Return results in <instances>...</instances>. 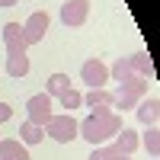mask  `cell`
<instances>
[{
    "instance_id": "cell-8",
    "label": "cell",
    "mask_w": 160,
    "mask_h": 160,
    "mask_svg": "<svg viewBox=\"0 0 160 160\" xmlns=\"http://www.w3.org/2000/svg\"><path fill=\"white\" fill-rule=\"evenodd\" d=\"M90 16V0H68L61 7V22L64 26H83Z\"/></svg>"
},
{
    "instance_id": "cell-9",
    "label": "cell",
    "mask_w": 160,
    "mask_h": 160,
    "mask_svg": "<svg viewBox=\"0 0 160 160\" xmlns=\"http://www.w3.org/2000/svg\"><path fill=\"white\" fill-rule=\"evenodd\" d=\"M135 112H138V122H141V125H148V128H157L160 99H157V96H148V99H141V102L135 106Z\"/></svg>"
},
{
    "instance_id": "cell-18",
    "label": "cell",
    "mask_w": 160,
    "mask_h": 160,
    "mask_svg": "<svg viewBox=\"0 0 160 160\" xmlns=\"http://www.w3.org/2000/svg\"><path fill=\"white\" fill-rule=\"evenodd\" d=\"M58 99H61V109H68V112H74V109H80V106H83V96H80L77 90H64Z\"/></svg>"
},
{
    "instance_id": "cell-14",
    "label": "cell",
    "mask_w": 160,
    "mask_h": 160,
    "mask_svg": "<svg viewBox=\"0 0 160 160\" xmlns=\"http://www.w3.org/2000/svg\"><path fill=\"white\" fill-rule=\"evenodd\" d=\"M64 90H71V77H68V74H51V77L45 80V93H48L51 99L61 96Z\"/></svg>"
},
{
    "instance_id": "cell-6",
    "label": "cell",
    "mask_w": 160,
    "mask_h": 160,
    "mask_svg": "<svg viewBox=\"0 0 160 160\" xmlns=\"http://www.w3.org/2000/svg\"><path fill=\"white\" fill-rule=\"evenodd\" d=\"M48 22H51L48 13H45V10H35L32 16L22 22V38H26V45H38V42H42L45 32H48Z\"/></svg>"
},
{
    "instance_id": "cell-16",
    "label": "cell",
    "mask_w": 160,
    "mask_h": 160,
    "mask_svg": "<svg viewBox=\"0 0 160 160\" xmlns=\"http://www.w3.org/2000/svg\"><path fill=\"white\" fill-rule=\"evenodd\" d=\"M109 77L115 80V83H128L131 77H138L135 71H131V64H128V58H118L115 64H112V71H109Z\"/></svg>"
},
{
    "instance_id": "cell-2",
    "label": "cell",
    "mask_w": 160,
    "mask_h": 160,
    "mask_svg": "<svg viewBox=\"0 0 160 160\" xmlns=\"http://www.w3.org/2000/svg\"><path fill=\"white\" fill-rule=\"evenodd\" d=\"M3 45H7V74L10 77H26L29 74V55H26V38H22V26L19 22H7L3 26Z\"/></svg>"
},
{
    "instance_id": "cell-13",
    "label": "cell",
    "mask_w": 160,
    "mask_h": 160,
    "mask_svg": "<svg viewBox=\"0 0 160 160\" xmlns=\"http://www.w3.org/2000/svg\"><path fill=\"white\" fill-rule=\"evenodd\" d=\"M83 102L90 106L93 112H96V109H112V93L109 90H90L83 96Z\"/></svg>"
},
{
    "instance_id": "cell-5",
    "label": "cell",
    "mask_w": 160,
    "mask_h": 160,
    "mask_svg": "<svg viewBox=\"0 0 160 160\" xmlns=\"http://www.w3.org/2000/svg\"><path fill=\"white\" fill-rule=\"evenodd\" d=\"M80 77H83V83H90V90H106V83H109V68H106L99 58H87L83 68H80Z\"/></svg>"
},
{
    "instance_id": "cell-19",
    "label": "cell",
    "mask_w": 160,
    "mask_h": 160,
    "mask_svg": "<svg viewBox=\"0 0 160 160\" xmlns=\"http://www.w3.org/2000/svg\"><path fill=\"white\" fill-rule=\"evenodd\" d=\"M144 148H148L151 157H160V131L157 128H148V135H144Z\"/></svg>"
},
{
    "instance_id": "cell-17",
    "label": "cell",
    "mask_w": 160,
    "mask_h": 160,
    "mask_svg": "<svg viewBox=\"0 0 160 160\" xmlns=\"http://www.w3.org/2000/svg\"><path fill=\"white\" fill-rule=\"evenodd\" d=\"M90 160H131V157L128 154H118L112 144H99V148H93Z\"/></svg>"
},
{
    "instance_id": "cell-7",
    "label": "cell",
    "mask_w": 160,
    "mask_h": 160,
    "mask_svg": "<svg viewBox=\"0 0 160 160\" xmlns=\"http://www.w3.org/2000/svg\"><path fill=\"white\" fill-rule=\"evenodd\" d=\"M26 109H29V122L32 125H42V128H45L48 118L55 115V112H51V96H48V93H35V96H29Z\"/></svg>"
},
{
    "instance_id": "cell-12",
    "label": "cell",
    "mask_w": 160,
    "mask_h": 160,
    "mask_svg": "<svg viewBox=\"0 0 160 160\" xmlns=\"http://www.w3.org/2000/svg\"><path fill=\"white\" fill-rule=\"evenodd\" d=\"M128 64H131V71L138 77H154V61H151L148 51H135V55L128 58Z\"/></svg>"
},
{
    "instance_id": "cell-15",
    "label": "cell",
    "mask_w": 160,
    "mask_h": 160,
    "mask_svg": "<svg viewBox=\"0 0 160 160\" xmlns=\"http://www.w3.org/2000/svg\"><path fill=\"white\" fill-rule=\"evenodd\" d=\"M45 138V128L42 125H32V122H22L19 125V141L26 144V148H29V144H38Z\"/></svg>"
},
{
    "instance_id": "cell-20",
    "label": "cell",
    "mask_w": 160,
    "mask_h": 160,
    "mask_svg": "<svg viewBox=\"0 0 160 160\" xmlns=\"http://www.w3.org/2000/svg\"><path fill=\"white\" fill-rule=\"evenodd\" d=\"M7 118H13V106L10 102H0V122H7Z\"/></svg>"
},
{
    "instance_id": "cell-11",
    "label": "cell",
    "mask_w": 160,
    "mask_h": 160,
    "mask_svg": "<svg viewBox=\"0 0 160 160\" xmlns=\"http://www.w3.org/2000/svg\"><path fill=\"white\" fill-rule=\"evenodd\" d=\"M138 144H141V138H138L131 128H122V131H118V135L112 138V148H115L118 154H128V157L138 151Z\"/></svg>"
},
{
    "instance_id": "cell-10",
    "label": "cell",
    "mask_w": 160,
    "mask_h": 160,
    "mask_svg": "<svg viewBox=\"0 0 160 160\" xmlns=\"http://www.w3.org/2000/svg\"><path fill=\"white\" fill-rule=\"evenodd\" d=\"M0 160H32L19 138H0Z\"/></svg>"
},
{
    "instance_id": "cell-1",
    "label": "cell",
    "mask_w": 160,
    "mask_h": 160,
    "mask_svg": "<svg viewBox=\"0 0 160 160\" xmlns=\"http://www.w3.org/2000/svg\"><path fill=\"white\" fill-rule=\"evenodd\" d=\"M122 128H125V125H122V115H118V112H112V109H96L93 115H87L83 122H77V135L87 138L93 148H99V144L112 141Z\"/></svg>"
},
{
    "instance_id": "cell-3",
    "label": "cell",
    "mask_w": 160,
    "mask_h": 160,
    "mask_svg": "<svg viewBox=\"0 0 160 160\" xmlns=\"http://www.w3.org/2000/svg\"><path fill=\"white\" fill-rule=\"evenodd\" d=\"M144 93H148V83H144V77H131L128 83H118V90L112 93V109H135V106L144 99Z\"/></svg>"
},
{
    "instance_id": "cell-4",
    "label": "cell",
    "mask_w": 160,
    "mask_h": 160,
    "mask_svg": "<svg viewBox=\"0 0 160 160\" xmlns=\"http://www.w3.org/2000/svg\"><path fill=\"white\" fill-rule=\"evenodd\" d=\"M45 135L55 138L58 144H71L77 138V118L71 112H61V115H51L45 122Z\"/></svg>"
},
{
    "instance_id": "cell-21",
    "label": "cell",
    "mask_w": 160,
    "mask_h": 160,
    "mask_svg": "<svg viewBox=\"0 0 160 160\" xmlns=\"http://www.w3.org/2000/svg\"><path fill=\"white\" fill-rule=\"evenodd\" d=\"M0 7H16V0H0Z\"/></svg>"
}]
</instances>
